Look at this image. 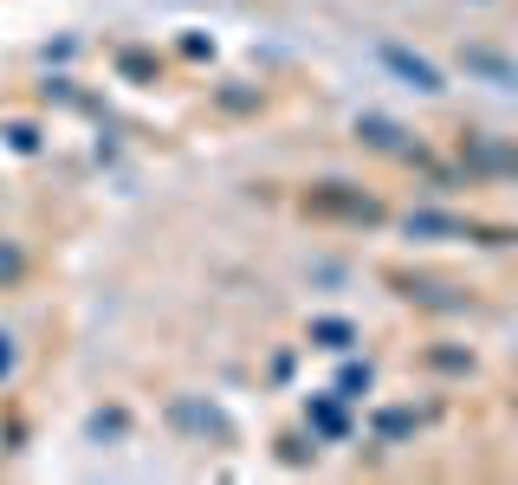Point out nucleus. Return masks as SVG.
<instances>
[{"instance_id": "nucleus-2", "label": "nucleus", "mask_w": 518, "mask_h": 485, "mask_svg": "<svg viewBox=\"0 0 518 485\" xmlns=\"http://www.w3.org/2000/svg\"><path fill=\"white\" fill-rule=\"evenodd\" d=\"M383 65H395V72H402V78H408V85H415V91H441V72H434L428 59H408L402 46H383Z\"/></svg>"}, {"instance_id": "nucleus-4", "label": "nucleus", "mask_w": 518, "mask_h": 485, "mask_svg": "<svg viewBox=\"0 0 518 485\" xmlns=\"http://www.w3.org/2000/svg\"><path fill=\"white\" fill-rule=\"evenodd\" d=\"M318 337H324V350H344L350 330H344V324H318Z\"/></svg>"}, {"instance_id": "nucleus-5", "label": "nucleus", "mask_w": 518, "mask_h": 485, "mask_svg": "<svg viewBox=\"0 0 518 485\" xmlns=\"http://www.w3.org/2000/svg\"><path fill=\"white\" fill-rule=\"evenodd\" d=\"M13 363V350H7V337H0V369H7Z\"/></svg>"}, {"instance_id": "nucleus-3", "label": "nucleus", "mask_w": 518, "mask_h": 485, "mask_svg": "<svg viewBox=\"0 0 518 485\" xmlns=\"http://www.w3.org/2000/svg\"><path fill=\"white\" fill-rule=\"evenodd\" d=\"M467 65H473V72H486V78H493V85H518V65L493 59V52H467Z\"/></svg>"}, {"instance_id": "nucleus-1", "label": "nucleus", "mask_w": 518, "mask_h": 485, "mask_svg": "<svg viewBox=\"0 0 518 485\" xmlns=\"http://www.w3.org/2000/svg\"><path fill=\"white\" fill-rule=\"evenodd\" d=\"M402 227H408V240H467V220H454V214H408Z\"/></svg>"}]
</instances>
